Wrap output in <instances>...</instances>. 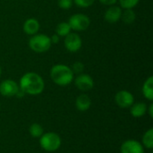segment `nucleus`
I'll list each match as a JSON object with an SVG mask.
<instances>
[{
    "label": "nucleus",
    "mask_w": 153,
    "mask_h": 153,
    "mask_svg": "<svg viewBox=\"0 0 153 153\" xmlns=\"http://www.w3.org/2000/svg\"><path fill=\"white\" fill-rule=\"evenodd\" d=\"M19 88L23 93L29 95H39L43 91L45 83L40 75L30 72L22 76Z\"/></svg>",
    "instance_id": "obj_1"
},
{
    "label": "nucleus",
    "mask_w": 153,
    "mask_h": 153,
    "mask_svg": "<svg viewBox=\"0 0 153 153\" xmlns=\"http://www.w3.org/2000/svg\"><path fill=\"white\" fill-rule=\"evenodd\" d=\"M74 73L72 69L65 65H56L50 70V77L52 81L59 86H66L74 80Z\"/></svg>",
    "instance_id": "obj_2"
},
{
    "label": "nucleus",
    "mask_w": 153,
    "mask_h": 153,
    "mask_svg": "<svg viewBox=\"0 0 153 153\" xmlns=\"http://www.w3.org/2000/svg\"><path fill=\"white\" fill-rule=\"evenodd\" d=\"M51 45L50 38L45 34H35L29 40V47L36 53L47 52Z\"/></svg>",
    "instance_id": "obj_3"
},
{
    "label": "nucleus",
    "mask_w": 153,
    "mask_h": 153,
    "mask_svg": "<svg viewBox=\"0 0 153 153\" xmlns=\"http://www.w3.org/2000/svg\"><path fill=\"white\" fill-rule=\"evenodd\" d=\"M39 144L46 152H56L61 146V138L57 134L48 132L41 135L39 138Z\"/></svg>",
    "instance_id": "obj_4"
},
{
    "label": "nucleus",
    "mask_w": 153,
    "mask_h": 153,
    "mask_svg": "<svg viewBox=\"0 0 153 153\" xmlns=\"http://www.w3.org/2000/svg\"><path fill=\"white\" fill-rule=\"evenodd\" d=\"M71 30H74L77 31H82L88 29L91 24L90 18L82 13H76L70 17L68 22Z\"/></svg>",
    "instance_id": "obj_5"
},
{
    "label": "nucleus",
    "mask_w": 153,
    "mask_h": 153,
    "mask_svg": "<svg viewBox=\"0 0 153 153\" xmlns=\"http://www.w3.org/2000/svg\"><path fill=\"white\" fill-rule=\"evenodd\" d=\"M115 101L118 107L122 108H127L134 103V98L130 91L123 90L116 94Z\"/></svg>",
    "instance_id": "obj_6"
},
{
    "label": "nucleus",
    "mask_w": 153,
    "mask_h": 153,
    "mask_svg": "<svg viewBox=\"0 0 153 153\" xmlns=\"http://www.w3.org/2000/svg\"><path fill=\"white\" fill-rule=\"evenodd\" d=\"M19 90V85L13 80H4L0 83V93L4 97H13L18 93Z\"/></svg>",
    "instance_id": "obj_7"
},
{
    "label": "nucleus",
    "mask_w": 153,
    "mask_h": 153,
    "mask_svg": "<svg viewBox=\"0 0 153 153\" xmlns=\"http://www.w3.org/2000/svg\"><path fill=\"white\" fill-rule=\"evenodd\" d=\"M65 47L70 52H77L82 48V39L77 33H69L65 36Z\"/></svg>",
    "instance_id": "obj_8"
},
{
    "label": "nucleus",
    "mask_w": 153,
    "mask_h": 153,
    "mask_svg": "<svg viewBox=\"0 0 153 153\" xmlns=\"http://www.w3.org/2000/svg\"><path fill=\"white\" fill-rule=\"evenodd\" d=\"M75 86L82 91H89L94 86V82L91 76L85 74H79L74 81Z\"/></svg>",
    "instance_id": "obj_9"
},
{
    "label": "nucleus",
    "mask_w": 153,
    "mask_h": 153,
    "mask_svg": "<svg viewBox=\"0 0 153 153\" xmlns=\"http://www.w3.org/2000/svg\"><path fill=\"white\" fill-rule=\"evenodd\" d=\"M120 152L121 153H144V148L136 140H127L122 143Z\"/></svg>",
    "instance_id": "obj_10"
},
{
    "label": "nucleus",
    "mask_w": 153,
    "mask_h": 153,
    "mask_svg": "<svg viewBox=\"0 0 153 153\" xmlns=\"http://www.w3.org/2000/svg\"><path fill=\"white\" fill-rule=\"evenodd\" d=\"M122 10L119 6H110L105 13L104 18L109 23H116L121 19Z\"/></svg>",
    "instance_id": "obj_11"
},
{
    "label": "nucleus",
    "mask_w": 153,
    "mask_h": 153,
    "mask_svg": "<svg viewBox=\"0 0 153 153\" xmlns=\"http://www.w3.org/2000/svg\"><path fill=\"white\" fill-rule=\"evenodd\" d=\"M39 30V23L37 19L30 18L23 24V30L28 35H35Z\"/></svg>",
    "instance_id": "obj_12"
},
{
    "label": "nucleus",
    "mask_w": 153,
    "mask_h": 153,
    "mask_svg": "<svg viewBox=\"0 0 153 153\" xmlns=\"http://www.w3.org/2000/svg\"><path fill=\"white\" fill-rule=\"evenodd\" d=\"M91 100L88 95L81 94L77 97L76 101H75V106L79 111H82V112L87 111L91 108Z\"/></svg>",
    "instance_id": "obj_13"
},
{
    "label": "nucleus",
    "mask_w": 153,
    "mask_h": 153,
    "mask_svg": "<svg viewBox=\"0 0 153 153\" xmlns=\"http://www.w3.org/2000/svg\"><path fill=\"white\" fill-rule=\"evenodd\" d=\"M148 110L147 105L144 102H137L134 103L130 107V113L134 117H143Z\"/></svg>",
    "instance_id": "obj_14"
},
{
    "label": "nucleus",
    "mask_w": 153,
    "mask_h": 153,
    "mask_svg": "<svg viewBox=\"0 0 153 153\" xmlns=\"http://www.w3.org/2000/svg\"><path fill=\"white\" fill-rule=\"evenodd\" d=\"M143 94L150 101L153 100V77L150 76L143 86Z\"/></svg>",
    "instance_id": "obj_15"
},
{
    "label": "nucleus",
    "mask_w": 153,
    "mask_h": 153,
    "mask_svg": "<svg viewBox=\"0 0 153 153\" xmlns=\"http://www.w3.org/2000/svg\"><path fill=\"white\" fill-rule=\"evenodd\" d=\"M71 31V27L69 25L68 22H63L57 24L56 28V35H58L59 37H65L66 35H68Z\"/></svg>",
    "instance_id": "obj_16"
},
{
    "label": "nucleus",
    "mask_w": 153,
    "mask_h": 153,
    "mask_svg": "<svg viewBox=\"0 0 153 153\" xmlns=\"http://www.w3.org/2000/svg\"><path fill=\"white\" fill-rule=\"evenodd\" d=\"M135 18H136V15L133 9H125V11L122 12L121 19L123 20L125 23L131 24L135 21Z\"/></svg>",
    "instance_id": "obj_17"
},
{
    "label": "nucleus",
    "mask_w": 153,
    "mask_h": 153,
    "mask_svg": "<svg viewBox=\"0 0 153 153\" xmlns=\"http://www.w3.org/2000/svg\"><path fill=\"white\" fill-rule=\"evenodd\" d=\"M143 146L152 150L153 148V129L151 128L143 136Z\"/></svg>",
    "instance_id": "obj_18"
},
{
    "label": "nucleus",
    "mask_w": 153,
    "mask_h": 153,
    "mask_svg": "<svg viewBox=\"0 0 153 153\" xmlns=\"http://www.w3.org/2000/svg\"><path fill=\"white\" fill-rule=\"evenodd\" d=\"M29 133L34 138H40L41 135L44 134V130H43V127L39 124L34 123L30 126Z\"/></svg>",
    "instance_id": "obj_19"
},
{
    "label": "nucleus",
    "mask_w": 153,
    "mask_h": 153,
    "mask_svg": "<svg viewBox=\"0 0 153 153\" xmlns=\"http://www.w3.org/2000/svg\"><path fill=\"white\" fill-rule=\"evenodd\" d=\"M120 5L125 9H133L137 5L140 0H118Z\"/></svg>",
    "instance_id": "obj_20"
},
{
    "label": "nucleus",
    "mask_w": 153,
    "mask_h": 153,
    "mask_svg": "<svg viewBox=\"0 0 153 153\" xmlns=\"http://www.w3.org/2000/svg\"><path fill=\"white\" fill-rule=\"evenodd\" d=\"M74 4V0H58L57 4L61 9L68 10L72 7Z\"/></svg>",
    "instance_id": "obj_21"
},
{
    "label": "nucleus",
    "mask_w": 153,
    "mask_h": 153,
    "mask_svg": "<svg viewBox=\"0 0 153 153\" xmlns=\"http://www.w3.org/2000/svg\"><path fill=\"white\" fill-rule=\"evenodd\" d=\"M95 0H74V2L75 3V4L79 7H82V8H86V7H90L91 5L93 4Z\"/></svg>",
    "instance_id": "obj_22"
},
{
    "label": "nucleus",
    "mask_w": 153,
    "mask_h": 153,
    "mask_svg": "<svg viewBox=\"0 0 153 153\" xmlns=\"http://www.w3.org/2000/svg\"><path fill=\"white\" fill-rule=\"evenodd\" d=\"M71 69H72V71H73L74 74H81L82 73L83 69H84V66H83V65L81 62H75L73 65V66H72Z\"/></svg>",
    "instance_id": "obj_23"
},
{
    "label": "nucleus",
    "mask_w": 153,
    "mask_h": 153,
    "mask_svg": "<svg viewBox=\"0 0 153 153\" xmlns=\"http://www.w3.org/2000/svg\"><path fill=\"white\" fill-rule=\"evenodd\" d=\"M99 1H100V3L106 4V5H112V4H116L117 0H99Z\"/></svg>",
    "instance_id": "obj_24"
},
{
    "label": "nucleus",
    "mask_w": 153,
    "mask_h": 153,
    "mask_svg": "<svg viewBox=\"0 0 153 153\" xmlns=\"http://www.w3.org/2000/svg\"><path fill=\"white\" fill-rule=\"evenodd\" d=\"M50 39H51V43L56 44V43L59 41V36L56 35V34H55V35H53L52 38H50Z\"/></svg>",
    "instance_id": "obj_25"
},
{
    "label": "nucleus",
    "mask_w": 153,
    "mask_h": 153,
    "mask_svg": "<svg viewBox=\"0 0 153 153\" xmlns=\"http://www.w3.org/2000/svg\"><path fill=\"white\" fill-rule=\"evenodd\" d=\"M149 114H150L151 117H153V104H151V106L149 108Z\"/></svg>",
    "instance_id": "obj_26"
},
{
    "label": "nucleus",
    "mask_w": 153,
    "mask_h": 153,
    "mask_svg": "<svg viewBox=\"0 0 153 153\" xmlns=\"http://www.w3.org/2000/svg\"><path fill=\"white\" fill-rule=\"evenodd\" d=\"M1 74H2V69H1V67H0V76H1Z\"/></svg>",
    "instance_id": "obj_27"
},
{
    "label": "nucleus",
    "mask_w": 153,
    "mask_h": 153,
    "mask_svg": "<svg viewBox=\"0 0 153 153\" xmlns=\"http://www.w3.org/2000/svg\"><path fill=\"white\" fill-rule=\"evenodd\" d=\"M0 108H1V104H0Z\"/></svg>",
    "instance_id": "obj_28"
}]
</instances>
